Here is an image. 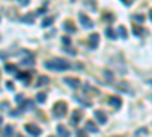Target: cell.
Returning a JSON list of instances; mask_svg holds the SVG:
<instances>
[{"label": "cell", "mask_w": 152, "mask_h": 137, "mask_svg": "<svg viewBox=\"0 0 152 137\" xmlns=\"http://www.w3.org/2000/svg\"><path fill=\"white\" fill-rule=\"evenodd\" d=\"M49 137H53V136H49Z\"/></svg>", "instance_id": "35"}, {"label": "cell", "mask_w": 152, "mask_h": 137, "mask_svg": "<svg viewBox=\"0 0 152 137\" xmlns=\"http://www.w3.org/2000/svg\"><path fill=\"white\" fill-rule=\"evenodd\" d=\"M99 38H101L99 34H91V35H90V40H88V43H90L88 46H90L91 49H96L97 44H99Z\"/></svg>", "instance_id": "6"}, {"label": "cell", "mask_w": 152, "mask_h": 137, "mask_svg": "<svg viewBox=\"0 0 152 137\" xmlns=\"http://www.w3.org/2000/svg\"><path fill=\"white\" fill-rule=\"evenodd\" d=\"M108 100H110V104H111L114 108H120V105H122V99H120L119 96H111Z\"/></svg>", "instance_id": "9"}, {"label": "cell", "mask_w": 152, "mask_h": 137, "mask_svg": "<svg viewBox=\"0 0 152 137\" xmlns=\"http://www.w3.org/2000/svg\"><path fill=\"white\" fill-rule=\"evenodd\" d=\"M85 130L90 131V133H97V131H99V130H97V126H96V123L91 122V121H88V122L85 123Z\"/></svg>", "instance_id": "11"}, {"label": "cell", "mask_w": 152, "mask_h": 137, "mask_svg": "<svg viewBox=\"0 0 152 137\" xmlns=\"http://www.w3.org/2000/svg\"><path fill=\"white\" fill-rule=\"evenodd\" d=\"M2 123H3V117L0 116V126H2Z\"/></svg>", "instance_id": "33"}, {"label": "cell", "mask_w": 152, "mask_h": 137, "mask_svg": "<svg viewBox=\"0 0 152 137\" xmlns=\"http://www.w3.org/2000/svg\"><path fill=\"white\" fill-rule=\"evenodd\" d=\"M47 82H49V78H47V76H40V79H38V82H37V87L44 85V84H47Z\"/></svg>", "instance_id": "19"}, {"label": "cell", "mask_w": 152, "mask_h": 137, "mask_svg": "<svg viewBox=\"0 0 152 137\" xmlns=\"http://www.w3.org/2000/svg\"><path fill=\"white\" fill-rule=\"evenodd\" d=\"M44 66H46L49 70H56V72H64V70H70L71 64L64 60V58H52L49 61L44 62Z\"/></svg>", "instance_id": "1"}, {"label": "cell", "mask_w": 152, "mask_h": 137, "mask_svg": "<svg viewBox=\"0 0 152 137\" xmlns=\"http://www.w3.org/2000/svg\"><path fill=\"white\" fill-rule=\"evenodd\" d=\"M76 137H88V136H87V130H78Z\"/></svg>", "instance_id": "25"}, {"label": "cell", "mask_w": 152, "mask_h": 137, "mask_svg": "<svg viewBox=\"0 0 152 137\" xmlns=\"http://www.w3.org/2000/svg\"><path fill=\"white\" fill-rule=\"evenodd\" d=\"M17 78L23 79L24 82H28L31 79V72H20V73H17Z\"/></svg>", "instance_id": "13"}, {"label": "cell", "mask_w": 152, "mask_h": 137, "mask_svg": "<svg viewBox=\"0 0 152 137\" xmlns=\"http://www.w3.org/2000/svg\"><path fill=\"white\" fill-rule=\"evenodd\" d=\"M26 131H28L32 137H38L41 134V128L38 125H35V123H28L26 125Z\"/></svg>", "instance_id": "4"}, {"label": "cell", "mask_w": 152, "mask_h": 137, "mask_svg": "<svg viewBox=\"0 0 152 137\" xmlns=\"http://www.w3.org/2000/svg\"><path fill=\"white\" fill-rule=\"evenodd\" d=\"M6 87H8V88H9V90H12V88H14V85L11 84V82H6Z\"/></svg>", "instance_id": "31"}, {"label": "cell", "mask_w": 152, "mask_h": 137, "mask_svg": "<svg viewBox=\"0 0 152 137\" xmlns=\"http://www.w3.org/2000/svg\"><path fill=\"white\" fill-rule=\"evenodd\" d=\"M119 32H120V37H122V38H126V37H128L126 29H125V26H120V27H119Z\"/></svg>", "instance_id": "23"}, {"label": "cell", "mask_w": 152, "mask_h": 137, "mask_svg": "<svg viewBox=\"0 0 152 137\" xmlns=\"http://www.w3.org/2000/svg\"><path fill=\"white\" fill-rule=\"evenodd\" d=\"M15 100H17L19 104H21V102H23V95H17V96H15Z\"/></svg>", "instance_id": "29"}, {"label": "cell", "mask_w": 152, "mask_h": 137, "mask_svg": "<svg viewBox=\"0 0 152 137\" xmlns=\"http://www.w3.org/2000/svg\"><path fill=\"white\" fill-rule=\"evenodd\" d=\"M15 66H14V64H6V66H5V70L6 72H9V73H12V72H15Z\"/></svg>", "instance_id": "22"}, {"label": "cell", "mask_w": 152, "mask_h": 137, "mask_svg": "<svg viewBox=\"0 0 152 137\" xmlns=\"http://www.w3.org/2000/svg\"><path fill=\"white\" fill-rule=\"evenodd\" d=\"M56 131H58V136H59V137H70V133H69V130H67L66 126H62V125H58Z\"/></svg>", "instance_id": "10"}, {"label": "cell", "mask_w": 152, "mask_h": 137, "mask_svg": "<svg viewBox=\"0 0 152 137\" xmlns=\"http://www.w3.org/2000/svg\"><path fill=\"white\" fill-rule=\"evenodd\" d=\"M62 43H64V44H67V46H69V44L71 43V40H70V37H67V35H66V37H62Z\"/></svg>", "instance_id": "28"}, {"label": "cell", "mask_w": 152, "mask_h": 137, "mask_svg": "<svg viewBox=\"0 0 152 137\" xmlns=\"http://www.w3.org/2000/svg\"><path fill=\"white\" fill-rule=\"evenodd\" d=\"M64 82H66L67 85H70L71 88H78L79 85H81L79 79H76V78H66V79H64Z\"/></svg>", "instance_id": "7"}, {"label": "cell", "mask_w": 152, "mask_h": 137, "mask_svg": "<svg viewBox=\"0 0 152 137\" xmlns=\"http://www.w3.org/2000/svg\"><path fill=\"white\" fill-rule=\"evenodd\" d=\"M143 32H145L143 29H140V27H137V26H134V34H136L137 37H138V35H143Z\"/></svg>", "instance_id": "27"}, {"label": "cell", "mask_w": 152, "mask_h": 137, "mask_svg": "<svg viewBox=\"0 0 152 137\" xmlns=\"http://www.w3.org/2000/svg\"><path fill=\"white\" fill-rule=\"evenodd\" d=\"M53 116L55 117H64L66 113H67V104L66 102H62V100H59V102H56L55 105H53Z\"/></svg>", "instance_id": "2"}, {"label": "cell", "mask_w": 152, "mask_h": 137, "mask_svg": "<svg viewBox=\"0 0 152 137\" xmlns=\"http://www.w3.org/2000/svg\"><path fill=\"white\" fill-rule=\"evenodd\" d=\"M21 62H23V64H26V66H29V64H31V66H32V64H34L35 61H34V58H32V57H28V58H26V60H23Z\"/></svg>", "instance_id": "24"}, {"label": "cell", "mask_w": 152, "mask_h": 137, "mask_svg": "<svg viewBox=\"0 0 152 137\" xmlns=\"http://www.w3.org/2000/svg\"><path fill=\"white\" fill-rule=\"evenodd\" d=\"M132 20L136 22V23H143V22H145V17H143L141 14H134L132 15Z\"/></svg>", "instance_id": "17"}, {"label": "cell", "mask_w": 152, "mask_h": 137, "mask_svg": "<svg viewBox=\"0 0 152 137\" xmlns=\"http://www.w3.org/2000/svg\"><path fill=\"white\" fill-rule=\"evenodd\" d=\"M53 22H55V18H53V17H46L41 22V27H49L50 24H53Z\"/></svg>", "instance_id": "15"}, {"label": "cell", "mask_w": 152, "mask_h": 137, "mask_svg": "<svg viewBox=\"0 0 152 137\" xmlns=\"http://www.w3.org/2000/svg\"><path fill=\"white\" fill-rule=\"evenodd\" d=\"M32 108H34L32 100H24V102L20 105V111H26V110H32Z\"/></svg>", "instance_id": "12"}, {"label": "cell", "mask_w": 152, "mask_h": 137, "mask_svg": "<svg viewBox=\"0 0 152 137\" xmlns=\"http://www.w3.org/2000/svg\"><path fill=\"white\" fill-rule=\"evenodd\" d=\"M149 18H151V20H152V9H151V11H149Z\"/></svg>", "instance_id": "34"}, {"label": "cell", "mask_w": 152, "mask_h": 137, "mask_svg": "<svg viewBox=\"0 0 152 137\" xmlns=\"http://www.w3.org/2000/svg\"><path fill=\"white\" fill-rule=\"evenodd\" d=\"M64 29H66L69 34H75V32H76V26H75V23L71 22V20H67V22L64 23Z\"/></svg>", "instance_id": "8"}, {"label": "cell", "mask_w": 152, "mask_h": 137, "mask_svg": "<svg viewBox=\"0 0 152 137\" xmlns=\"http://www.w3.org/2000/svg\"><path fill=\"white\" fill-rule=\"evenodd\" d=\"M122 2H123L125 5H126V6H128V5H131V0H122Z\"/></svg>", "instance_id": "32"}, {"label": "cell", "mask_w": 152, "mask_h": 137, "mask_svg": "<svg viewBox=\"0 0 152 137\" xmlns=\"http://www.w3.org/2000/svg\"><path fill=\"white\" fill-rule=\"evenodd\" d=\"M94 117H96V121L99 122V123H106V114L102 111V110H96L94 111Z\"/></svg>", "instance_id": "5"}, {"label": "cell", "mask_w": 152, "mask_h": 137, "mask_svg": "<svg viewBox=\"0 0 152 137\" xmlns=\"http://www.w3.org/2000/svg\"><path fill=\"white\" fill-rule=\"evenodd\" d=\"M35 15H37V12H35V14H28V15H24V17H23V22H26V23H32V22H34L32 18H34Z\"/></svg>", "instance_id": "20"}, {"label": "cell", "mask_w": 152, "mask_h": 137, "mask_svg": "<svg viewBox=\"0 0 152 137\" xmlns=\"http://www.w3.org/2000/svg\"><path fill=\"white\" fill-rule=\"evenodd\" d=\"M14 133V130H12V125H6V128H5V131H3V137H11V134Z\"/></svg>", "instance_id": "16"}, {"label": "cell", "mask_w": 152, "mask_h": 137, "mask_svg": "<svg viewBox=\"0 0 152 137\" xmlns=\"http://www.w3.org/2000/svg\"><path fill=\"white\" fill-rule=\"evenodd\" d=\"M46 99H47V95H46V93H38V95H37V100H38V102H44Z\"/></svg>", "instance_id": "21"}, {"label": "cell", "mask_w": 152, "mask_h": 137, "mask_svg": "<svg viewBox=\"0 0 152 137\" xmlns=\"http://www.w3.org/2000/svg\"><path fill=\"white\" fill-rule=\"evenodd\" d=\"M17 2H19V5H21V6H26L29 3V0H17Z\"/></svg>", "instance_id": "30"}, {"label": "cell", "mask_w": 152, "mask_h": 137, "mask_svg": "<svg viewBox=\"0 0 152 137\" xmlns=\"http://www.w3.org/2000/svg\"><path fill=\"white\" fill-rule=\"evenodd\" d=\"M105 34H106V37H108V38H111V40H114L116 37H117V34H116V32L111 29V27H108V29L105 31Z\"/></svg>", "instance_id": "18"}, {"label": "cell", "mask_w": 152, "mask_h": 137, "mask_svg": "<svg viewBox=\"0 0 152 137\" xmlns=\"http://www.w3.org/2000/svg\"><path fill=\"white\" fill-rule=\"evenodd\" d=\"M64 52H67V53H70V55H76V50L71 49V47H69V46H66V47H64Z\"/></svg>", "instance_id": "26"}, {"label": "cell", "mask_w": 152, "mask_h": 137, "mask_svg": "<svg viewBox=\"0 0 152 137\" xmlns=\"http://www.w3.org/2000/svg\"><path fill=\"white\" fill-rule=\"evenodd\" d=\"M81 111H79V110H75V111H73V117H71V123H73V125H76L79 121H81Z\"/></svg>", "instance_id": "14"}, {"label": "cell", "mask_w": 152, "mask_h": 137, "mask_svg": "<svg viewBox=\"0 0 152 137\" xmlns=\"http://www.w3.org/2000/svg\"><path fill=\"white\" fill-rule=\"evenodd\" d=\"M78 17H79V22H81V24L84 27H87V29H93V27H94V23L90 20V17H88L85 12H79Z\"/></svg>", "instance_id": "3"}]
</instances>
